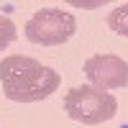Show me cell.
<instances>
[{"instance_id": "obj_1", "label": "cell", "mask_w": 128, "mask_h": 128, "mask_svg": "<svg viewBox=\"0 0 128 128\" xmlns=\"http://www.w3.org/2000/svg\"><path fill=\"white\" fill-rule=\"evenodd\" d=\"M59 72L44 67L34 56L13 54L0 59V84H3V95L13 102H36L46 100L51 92L59 87Z\"/></svg>"}, {"instance_id": "obj_2", "label": "cell", "mask_w": 128, "mask_h": 128, "mask_svg": "<svg viewBox=\"0 0 128 128\" xmlns=\"http://www.w3.org/2000/svg\"><path fill=\"white\" fill-rule=\"evenodd\" d=\"M64 110L72 120L82 126H98L115 118L118 113V100L115 95L98 90L92 84H82V87H72L64 95Z\"/></svg>"}, {"instance_id": "obj_3", "label": "cell", "mask_w": 128, "mask_h": 128, "mask_svg": "<svg viewBox=\"0 0 128 128\" xmlns=\"http://www.w3.org/2000/svg\"><path fill=\"white\" fill-rule=\"evenodd\" d=\"M77 34V18L62 8L36 10L26 23V38L41 46H59Z\"/></svg>"}, {"instance_id": "obj_4", "label": "cell", "mask_w": 128, "mask_h": 128, "mask_svg": "<svg viewBox=\"0 0 128 128\" xmlns=\"http://www.w3.org/2000/svg\"><path fill=\"white\" fill-rule=\"evenodd\" d=\"M82 69L98 90H120L128 84V62L115 54H95L84 62Z\"/></svg>"}, {"instance_id": "obj_5", "label": "cell", "mask_w": 128, "mask_h": 128, "mask_svg": "<svg viewBox=\"0 0 128 128\" xmlns=\"http://www.w3.org/2000/svg\"><path fill=\"white\" fill-rule=\"evenodd\" d=\"M108 26H110V31H115L118 36H126V38H128V3H123V5H118V8L110 10Z\"/></svg>"}, {"instance_id": "obj_6", "label": "cell", "mask_w": 128, "mask_h": 128, "mask_svg": "<svg viewBox=\"0 0 128 128\" xmlns=\"http://www.w3.org/2000/svg\"><path fill=\"white\" fill-rule=\"evenodd\" d=\"M16 36H18V31H16V23L10 20L8 16H3L0 13V51L3 49H8L10 44L16 41Z\"/></svg>"}]
</instances>
